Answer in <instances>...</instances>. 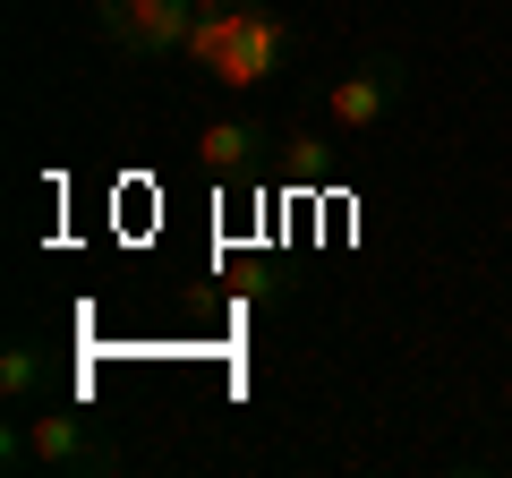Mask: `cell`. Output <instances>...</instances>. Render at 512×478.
I'll list each match as a JSON object with an SVG mask.
<instances>
[{"mask_svg": "<svg viewBox=\"0 0 512 478\" xmlns=\"http://www.w3.org/2000/svg\"><path fill=\"white\" fill-rule=\"evenodd\" d=\"M188 154H197V171H214V180H256V171L274 163V129H265L256 111H214V120H197Z\"/></svg>", "mask_w": 512, "mask_h": 478, "instance_id": "5", "label": "cell"}, {"mask_svg": "<svg viewBox=\"0 0 512 478\" xmlns=\"http://www.w3.org/2000/svg\"><path fill=\"white\" fill-rule=\"evenodd\" d=\"M120 444L86 419L77 402H35V410H9L0 427V470H52V478H111L120 470Z\"/></svg>", "mask_w": 512, "mask_h": 478, "instance_id": "2", "label": "cell"}, {"mask_svg": "<svg viewBox=\"0 0 512 478\" xmlns=\"http://www.w3.org/2000/svg\"><path fill=\"white\" fill-rule=\"evenodd\" d=\"M60 393V368H52V350L35 342V333H9V342H0V402L9 410H35V402H52Z\"/></svg>", "mask_w": 512, "mask_h": 478, "instance_id": "6", "label": "cell"}, {"mask_svg": "<svg viewBox=\"0 0 512 478\" xmlns=\"http://www.w3.org/2000/svg\"><path fill=\"white\" fill-rule=\"evenodd\" d=\"M410 94V60L402 52H359L342 77H325V129L350 137V146H367V137L402 111Z\"/></svg>", "mask_w": 512, "mask_h": 478, "instance_id": "3", "label": "cell"}, {"mask_svg": "<svg viewBox=\"0 0 512 478\" xmlns=\"http://www.w3.org/2000/svg\"><path fill=\"white\" fill-rule=\"evenodd\" d=\"M504 410H512V385H504Z\"/></svg>", "mask_w": 512, "mask_h": 478, "instance_id": "7", "label": "cell"}, {"mask_svg": "<svg viewBox=\"0 0 512 478\" xmlns=\"http://www.w3.org/2000/svg\"><path fill=\"white\" fill-rule=\"evenodd\" d=\"M299 52H308V35L274 0H197L180 69H197V86L214 94H265L299 69Z\"/></svg>", "mask_w": 512, "mask_h": 478, "instance_id": "1", "label": "cell"}, {"mask_svg": "<svg viewBox=\"0 0 512 478\" xmlns=\"http://www.w3.org/2000/svg\"><path fill=\"white\" fill-rule=\"evenodd\" d=\"M197 0H94V43H111L137 69H171L188 52Z\"/></svg>", "mask_w": 512, "mask_h": 478, "instance_id": "4", "label": "cell"}]
</instances>
